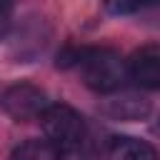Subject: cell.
Listing matches in <instances>:
<instances>
[{
    "label": "cell",
    "mask_w": 160,
    "mask_h": 160,
    "mask_svg": "<svg viewBox=\"0 0 160 160\" xmlns=\"http://www.w3.org/2000/svg\"><path fill=\"white\" fill-rule=\"evenodd\" d=\"M78 68L85 85L95 92H115L128 80V62L112 48H82Z\"/></svg>",
    "instance_id": "cell-1"
},
{
    "label": "cell",
    "mask_w": 160,
    "mask_h": 160,
    "mask_svg": "<svg viewBox=\"0 0 160 160\" xmlns=\"http://www.w3.org/2000/svg\"><path fill=\"white\" fill-rule=\"evenodd\" d=\"M40 125L45 130V138L65 152L75 150L85 140V120L70 105H50L40 118Z\"/></svg>",
    "instance_id": "cell-2"
},
{
    "label": "cell",
    "mask_w": 160,
    "mask_h": 160,
    "mask_svg": "<svg viewBox=\"0 0 160 160\" xmlns=\"http://www.w3.org/2000/svg\"><path fill=\"white\" fill-rule=\"evenodd\" d=\"M0 108L15 122H30V120H40L45 110L50 108V102H48L45 90H40L38 85L15 82L0 95Z\"/></svg>",
    "instance_id": "cell-3"
},
{
    "label": "cell",
    "mask_w": 160,
    "mask_h": 160,
    "mask_svg": "<svg viewBox=\"0 0 160 160\" xmlns=\"http://www.w3.org/2000/svg\"><path fill=\"white\" fill-rule=\"evenodd\" d=\"M128 78L145 90H160V45L138 48L128 60Z\"/></svg>",
    "instance_id": "cell-4"
},
{
    "label": "cell",
    "mask_w": 160,
    "mask_h": 160,
    "mask_svg": "<svg viewBox=\"0 0 160 160\" xmlns=\"http://www.w3.org/2000/svg\"><path fill=\"white\" fill-rule=\"evenodd\" d=\"M100 112L110 120H122V122H130V120H142L150 115V100L140 98V95H115L110 100L102 102Z\"/></svg>",
    "instance_id": "cell-5"
},
{
    "label": "cell",
    "mask_w": 160,
    "mask_h": 160,
    "mask_svg": "<svg viewBox=\"0 0 160 160\" xmlns=\"http://www.w3.org/2000/svg\"><path fill=\"white\" fill-rule=\"evenodd\" d=\"M108 160H158V152L145 140L130 135H115L108 142Z\"/></svg>",
    "instance_id": "cell-6"
},
{
    "label": "cell",
    "mask_w": 160,
    "mask_h": 160,
    "mask_svg": "<svg viewBox=\"0 0 160 160\" xmlns=\"http://www.w3.org/2000/svg\"><path fill=\"white\" fill-rule=\"evenodd\" d=\"M68 152L65 150H60L55 142H50L48 138H32V140H25V142H20L15 150H12V155H10V160H62Z\"/></svg>",
    "instance_id": "cell-7"
},
{
    "label": "cell",
    "mask_w": 160,
    "mask_h": 160,
    "mask_svg": "<svg viewBox=\"0 0 160 160\" xmlns=\"http://www.w3.org/2000/svg\"><path fill=\"white\" fill-rule=\"evenodd\" d=\"M142 8H145L142 2H110V5H108V10H110V12H118V15L138 12V10H142Z\"/></svg>",
    "instance_id": "cell-8"
},
{
    "label": "cell",
    "mask_w": 160,
    "mask_h": 160,
    "mask_svg": "<svg viewBox=\"0 0 160 160\" xmlns=\"http://www.w3.org/2000/svg\"><path fill=\"white\" fill-rule=\"evenodd\" d=\"M10 15H12V8L5 5V2H0V38L5 35V30L10 25Z\"/></svg>",
    "instance_id": "cell-9"
},
{
    "label": "cell",
    "mask_w": 160,
    "mask_h": 160,
    "mask_svg": "<svg viewBox=\"0 0 160 160\" xmlns=\"http://www.w3.org/2000/svg\"><path fill=\"white\" fill-rule=\"evenodd\" d=\"M150 130H152V135H155V138H160V118L152 122V128H150Z\"/></svg>",
    "instance_id": "cell-10"
}]
</instances>
